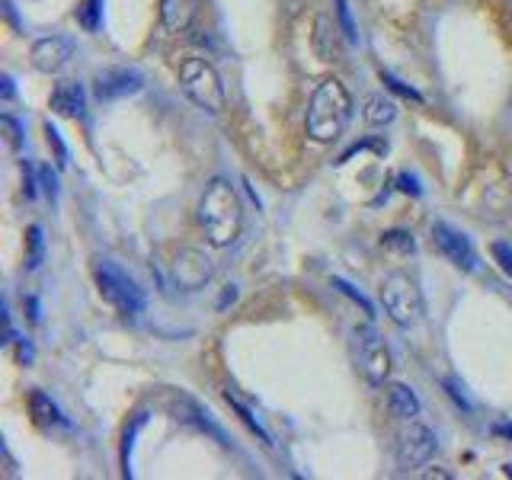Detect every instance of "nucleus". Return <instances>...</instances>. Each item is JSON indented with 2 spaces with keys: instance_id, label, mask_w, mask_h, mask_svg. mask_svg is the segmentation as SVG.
Masks as SVG:
<instances>
[{
  "instance_id": "f257e3e1",
  "label": "nucleus",
  "mask_w": 512,
  "mask_h": 480,
  "mask_svg": "<svg viewBox=\"0 0 512 480\" xmlns=\"http://www.w3.org/2000/svg\"><path fill=\"white\" fill-rule=\"evenodd\" d=\"M199 228L205 231V240L212 247H231L234 240L244 231V205H240L237 189L215 176L205 186L199 199Z\"/></svg>"
},
{
  "instance_id": "f03ea898",
  "label": "nucleus",
  "mask_w": 512,
  "mask_h": 480,
  "mask_svg": "<svg viewBox=\"0 0 512 480\" xmlns=\"http://www.w3.org/2000/svg\"><path fill=\"white\" fill-rule=\"evenodd\" d=\"M349 119H352V96L343 87V80L336 77L320 80L311 93L308 116H304L308 138H314L317 144H330L346 132Z\"/></svg>"
},
{
  "instance_id": "7ed1b4c3",
  "label": "nucleus",
  "mask_w": 512,
  "mask_h": 480,
  "mask_svg": "<svg viewBox=\"0 0 512 480\" xmlns=\"http://www.w3.org/2000/svg\"><path fill=\"white\" fill-rule=\"evenodd\" d=\"M381 304H384V314H388L397 327H416L426 314V301L423 292L416 288V282L404 272H388L381 279Z\"/></svg>"
},
{
  "instance_id": "20e7f679",
  "label": "nucleus",
  "mask_w": 512,
  "mask_h": 480,
  "mask_svg": "<svg viewBox=\"0 0 512 480\" xmlns=\"http://www.w3.org/2000/svg\"><path fill=\"white\" fill-rule=\"evenodd\" d=\"M180 87L199 109H205V112H221L224 109L221 74L205 58H186L180 64Z\"/></svg>"
},
{
  "instance_id": "39448f33",
  "label": "nucleus",
  "mask_w": 512,
  "mask_h": 480,
  "mask_svg": "<svg viewBox=\"0 0 512 480\" xmlns=\"http://www.w3.org/2000/svg\"><path fill=\"white\" fill-rule=\"evenodd\" d=\"M93 279L100 288L103 301H109L119 314H141L144 311V292L128 279L125 272L109 260H93Z\"/></svg>"
},
{
  "instance_id": "423d86ee",
  "label": "nucleus",
  "mask_w": 512,
  "mask_h": 480,
  "mask_svg": "<svg viewBox=\"0 0 512 480\" xmlns=\"http://www.w3.org/2000/svg\"><path fill=\"white\" fill-rule=\"evenodd\" d=\"M352 356L368 384H384L391 375V352L372 327L352 330Z\"/></svg>"
},
{
  "instance_id": "0eeeda50",
  "label": "nucleus",
  "mask_w": 512,
  "mask_h": 480,
  "mask_svg": "<svg viewBox=\"0 0 512 480\" xmlns=\"http://www.w3.org/2000/svg\"><path fill=\"white\" fill-rule=\"evenodd\" d=\"M170 276H173V285L183 288V292H199V288H205L215 279V260L196 247H183L173 253Z\"/></svg>"
},
{
  "instance_id": "6e6552de",
  "label": "nucleus",
  "mask_w": 512,
  "mask_h": 480,
  "mask_svg": "<svg viewBox=\"0 0 512 480\" xmlns=\"http://www.w3.org/2000/svg\"><path fill=\"white\" fill-rule=\"evenodd\" d=\"M436 432L429 426H423L420 420H407L404 429H400L397 436V464L400 468H423V464L436 455Z\"/></svg>"
},
{
  "instance_id": "1a4fd4ad",
  "label": "nucleus",
  "mask_w": 512,
  "mask_h": 480,
  "mask_svg": "<svg viewBox=\"0 0 512 480\" xmlns=\"http://www.w3.org/2000/svg\"><path fill=\"white\" fill-rule=\"evenodd\" d=\"M432 244H436L445 260L452 263V266H458L461 272H477V250H474V244L461 231H455L448 221L432 224Z\"/></svg>"
},
{
  "instance_id": "9d476101",
  "label": "nucleus",
  "mask_w": 512,
  "mask_h": 480,
  "mask_svg": "<svg viewBox=\"0 0 512 480\" xmlns=\"http://www.w3.org/2000/svg\"><path fill=\"white\" fill-rule=\"evenodd\" d=\"M144 87V77L135 68H106L96 74L93 80V93L96 100H122V96H132Z\"/></svg>"
},
{
  "instance_id": "9b49d317",
  "label": "nucleus",
  "mask_w": 512,
  "mask_h": 480,
  "mask_svg": "<svg viewBox=\"0 0 512 480\" xmlns=\"http://www.w3.org/2000/svg\"><path fill=\"white\" fill-rule=\"evenodd\" d=\"M32 68L42 71V74H58L68 68V61L74 58V42L64 39V36H48V39H39L32 45Z\"/></svg>"
},
{
  "instance_id": "f8f14e48",
  "label": "nucleus",
  "mask_w": 512,
  "mask_h": 480,
  "mask_svg": "<svg viewBox=\"0 0 512 480\" xmlns=\"http://www.w3.org/2000/svg\"><path fill=\"white\" fill-rule=\"evenodd\" d=\"M87 109V93L77 80H61V84L52 90V112L64 119H80Z\"/></svg>"
},
{
  "instance_id": "ddd939ff",
  "label": "nucleus",
  "mask_w": 512,
  "mask_h": 480,
  "mask_svg": "<svg viewBox=\"0 0 512 480\" xmlns=\"http://www.w3.org/2000/svg\"><path fill=\"white\" fill-rule=\"evenodd\" d=\"M176 420H180V423H189V426H196L199 432H208V436H212V439H215L218 445H224V448L231 445L228 436L221 432V426H218V423L212 420V416H208L192 397H180V407H176Z\"/></svg>"
},
{
  "instance_id": "4468645a",
  "label": "nucleus",
  "mask_w": 512,
  "mask_h": 480,
  "mask_svg": "<svg viewBox=\"0 0 512 480\" xmlns=\"http://www.w3.org/2000/svg\"><path fill=\"white\" fill-rule=\"evenodd\" d=\"M199 13V0H160V23L167 32H186Z\"/></svg>"
},
{
  "instance_id": "2eb2a0df",
  "label": "nucleus",
  "mask_w": 512,
  "mask_h": 480,
  "mask_svg": "<svg viewBox=\"0 0 512 480\" xmlns=\"http://www.w3.org/2000/svg\"><path fill=\"white\" fill-rule=\"evenodd\" d=\"M384 391H388V410H391V416H397L400 423L416 420V416H420V397H416V391L410 388V384L394 381Z\"/></svg>"
},
{
  "instance_id": "dca6fc26",
  "label": "nucleus",
  "mask_w": 512,
  "mask_h": 480,
  "mask_svg": "<svg viewBox=\"0 0 512 480\" xmlns=\"http://www.w3.org/2000/svg\"><path fill=\"white\" fill-rule=\"evenodd\" d=\"M362 116L372 128H384V125H391L397 119V103L391 100V96L375 93V96H368V100H365Z\"/></svg>"
},
{
  "instance_id": "f3484780",
  "label": "nucleus",
  "mask_w": 512,
  "mask_h": 480,
  "mask_svg": "<svg viewBox=\"0 0 512 480\" xmlns=\"http://www.w3.org/2000/svg\"><path fill=\"white\" fill-rule=\"evenodd\" d=\"M29 410H32V420L42 429H52V426H68V420L61 416V410L52 404V397L42 394V391H32L29 394Z\"/></svg>"
},
{
  "instance_id": "a211bd4d",
  "label": "nucleus",
  "mask_w": 512,
  "mask_h": 480,
  "mask_svg": "<svg viewBox=\"0 0 512 480\" xmlns=\"http://www.w3.org/2000/svg\"><path fill=\"white\" fill-rule=\"evenodd\" d=\"M336 26L330 23V16H317L314 23V52L320 55V61H333V48L327 45L333 39Z\"/></svg>"
},
{
  "instance_id": "6ab92c4d",
  "label": "nucleus",
  "mask_w": 512,
  "mask_h": 480,
  "mask_svg": "<svg viewBox=\"0 0 512 480\" xmlns=\"http://www.w3.org/2000/svg\"><path fill=\"white\" fill-rule=\"evenodd\" d=\"M224 397H228V404H231V407L237 410V416H240V420H244V426H247V429L253 432V436H260V442H263V445L269 448V445H272V439H269V432H266V429L260 426V420H256V416H253V413H250V410H247L244 404H240V400H237V397H234L231 391L224 394Z\"/></svg>"
},
{
  "instance_id": "aec40b11",
  "label": "nucleus",
  "mask_w": 512,
  "mask_h": 480,
  "mask_svg": "<svg viewBox=\"0 0 512 480\" xmlns=\"http://www.w3.org/2000/svg\"><path fill=\"white\" fill-rule=\"evenodd\" d=\"M42 132H45L48 148L55 151V164H58V170H64V167H68V160H71V154H68V144H64L61 132H58V128H55L52 122H42Z\"/></svg>"
},
{
  "instance_id": "412c9836",
  "label": "nucleus",
  "mask_w": 512,
  "mask_h": 480,
  "mask_svg": "<svg viewBox=\"0 0 512 480\" xmlns=\"http://www.w3.org/2000/svg\"><path fill=\"white\" fill-rule=\"evenodd\" d=\"M100 20H103V0H84L77 10V23L87 32H96L100 29Z\"/></svg>"
},
{
  "instance_id": "4be33fe9",
  "label": "nucleus",
  "mask_w": 512,
  "mask_h": 480,
  "mask_svg": "<svg viewBox=\"0 0 512 480\" xmlns=\"http://www.w3.org/2000/svg\"><path fill=\"white\" fill-rule=\"evenodd\" d=\"M141 426H144V413H135L132 426H125V436H122V471H125V477H132V439Z\"/></svg>"
},
{
  "instance_id": "5701e85b",
  "label": "nucleus",
  "mask_w": 512,
  "mask_h": 480,
  "mask_svg": "<svg viewBox=\"0 0 512 480\" xmlns=\"http://www.w3.org/2000/svg\"><path fill=\"white\" fill-rule=\"evenodd\" d=\"M381 247L391 250V253H413L416 250V240L407 231H384L381 234Z\"/></svg>"
},
{
  "instance_id": "b1692460",
  "label": "nucleus",
  "mask_w": 512,
  "mask_h": 480,
  "mask_svg": "<svg viewBox=\"0 0 512 480\" xmlns=\"http://www.w3.org/2000/svg\"><path fill=\"white\" fill-rule=\"evenodd\" d=\"M336 23H340V32L349 45L359 42V32H356V23H352V10H349V0H336Z\"/></svg>"
},
{
  "instance_id": "393cba45",
  "label": "nucleus",
  "mask_w": 512,
  "mask_h": 480,
  "mask_svg": "<svg viewBox=\"0 0 512 480\" xmlns=\"http://www.w3.org/2000/svg\"><path fill=\"white\" fill-rule=\"evenodd\" d=\"M26 247H29L26 269H39V263H42V228L39 224H32V228L26 231Z\"/></svg>"
},
{
  "instance_id": "a878e982",
  "label": "nucleus",
  "mask_w": 512,
  "mask_h": 480,
  "mask_svg": "<svg viewBox=\"0 0 512 480\" xmlns=\"http://www.w3.org/2000/svg\"><path fill=\"white\" fill-rule=\"evenodd\" d=\"M381 84L384 87H388L391 93H397V96H404V100H413V103H423V96L420 93H416L413 87H407L404 84V80H397L391 71H381Z\"/></svg>"
},
{
  "instance_id": "bb28decb",
  "label": "nucleus",
  "mask_w": 512,
  "mask_h": 480,
  "mask_svg": "<svg viewBox=\"0 0 512 480\" xmlns=\"http://www.w3.org/2000/svg\"><path fill=\"white\" fill-rule=\"evenodd\" d=\"M330 285H333V288H336V292H340V295H346L349 301H356V304H359V308H362V311H365L368 317H375V308H372V304H368V298H365L362 292H356V288H352V285H349L346 279H333Z\"/></svg>"
},
{
  "instance_id": "cd10ccee",
  "label": "nucleus",
  "mask_w": 512,
  "mask_h": 480,
  "mask_svg": "<svg viewBox=\"0 0 512 480\" xmlns=\"http://www.w3.org/2000/svg\"><path fill=\"white\" fill-rule=\"evenodd\" d=\"M0 132H4V138H7V144H10L13 151L23 148V128H20V122H16L13 116H0Z\"/></svg>"
},
{
  "instance_id": "c85d7f7f",
  "label": "nucleus",
  "mask_w": 512,
  "mask_h": 480,
  "mask_svg": "<svg viewBox=\"0 0 512 480\" xmlns=\"http://www.w3.org/2000/svg\"><path fill=\"white\" fill-rule=\"evenodd\" d=\"M490 253H493V260L500 263V269H503L506 276L512 279V247H509V244H503V240H496V244L490 247Z\"/></svg>"
},
{
  "instance_id": "c756f323",
  "label": "nucleus",
  "mask_w": 512,
  "mask_h": 480,
  "mask_svg": "<svg viewBox=\"0 0 512 480\" xmlns=\"http://www.w3.org/2000/svg\"><path fill=\"white\" fill-rule=\"evenodd\" d=\"M397 189L407 192V196H423L420 180H416V176H410V173H397Z\"/></svg>"
},
{
  "instance_id": "7c9ffc66",
  "label": "nucleus",
  "mask_w": 512,
  "mask_h": 480,
  "mask_svg": "<svg viewBox=\"0 0 512 480\" xmlns=\"http://www.w3.org/2000/svg\"><path fill=\"white\" fill-rule=\"evenodd\" d=\"M442 384H445V391H448V397H452V400H455V404H458L461 410H471V400H468V397H464V391L458 388V381H452V378H445Z\"/></svg>"
},
{
  "instance_id": "2f4dec72",
  "label": "nucleus",
  "mask_w": 512,
  "mask_h": 480,
  "mask_svg": "<svg viewBox=\"0 0 512 480\" xmlns=\"http://www.w3.org/2000/svg\"><path fill=\"white\" fill-rule=\"evenodd\" d=\"M39 180H42V186H45V192H48V199H55V196H58V180H55L52 167H39Z\"/></svg>"
},
{
  "instance_id": "473e14b6",
  "label": "nucleus",
  "mask_w": 512,
  "mask_h": 480,
  "mask_svg": "<svg viewBox=\"0 0 512 480\" xmlns=\"http://www.w3.org/2000/svg\"><path fill=\"white\" fill-rule=\"evenodd\" d=\"M32 356H36V352H32V343L29 340H16V359H20L23 365H29Z\"/></svg>"
},
{
  "instance_id": "72a5a7b5",
  "label": "nucleus",
  "mask_w": 512,
  "mask_h": 480,
  "mask_svg": "<svg viewBox=\"0 0 512 480\" xmlns=\"http://www.w3.org/2000/svg\"><path fill=\"white\" fill-rule=\"evenodd\" d=\"M23 311L29 314V320H32V324H39V320H42V314H39V301L36 298H23Z\"/></svg>"
},
{
  "instance_id": "f704fd0d",
  "label": "nucleus",
  "mask_w": 512,
  "mask_h": 480,
  "mask_svg": "<svg viewBox=\"0 0 512 480\" xmlns=\"http://www.w3.org/2000/svg\"><path fill=\"white\" fill-rule=\"evenodd\" d=\"M23 189H26V199H36V176H32L29 167L23 170Z\"/></svg>"
},
{
  "instance_id": "c9c22d12",
  "label": "nucleus",
  "mask_w": 512,
  "mask_h": 480,
  "mask_svg": "<svg viewBox=\"0 0 512 480\" xmlns=\"http://www.w3.org/2000/svg\"><path fill=\"white\" fill-rule=\"evenodd\" d=\"M493 436H500V439H512V423H493Z\"/></svg>"
},
{
  "instance_id": "e433bc0d",
  "label": "nucleus",
  "mask_w": 512,
  "mask_h": 480,
  "mask_svg": "<svg viewBox=\"0 0 512 480\" xmlns=\"http://www.w3.org/2000/svg\"><path fill=\"white\" fill-rule=\"evenodd\" d=\"M234 298H237V288H234V285H228V288H224L221 301H218V308H224V304H228V301H234Z\"/></svg>"
},
{
  "instance_id": "4c0bfd02",
  "label": "nucleus",
  "mask_w": 512,
  "mask_h": 480,
  "mask_svg": "<svg viewBox=\"0 0 512 480\" xmlns=\"http://www.w3.org/2000/svg\"><path fill=\"white\" fill-rule=\"evenodd\" d=\"M0 84H4V100H13V77L4 74V80H0Z\"/></svg>"
},
{
  "instance_id": "58836bf2",
  "label": "nucleus",
  "mask_w": 512,
  "mask_h": 480,
  "mask_svg": "<svg viewBox=\"0 0 512 480\" xmlns=\"http://www.w3.org/2000/svg\"><path fill=\"white\" fill-rule=\"evenodd\" d=\"M423 477H442V480H448L452 474H445V471H423Z\"/></svg>"
},
{
  "instance_id": "ea45409f",
  "label": "nucleus",
  "mask_w": 512,
  "mask_h": 480,
  "mask_svg": "<svg viewBox=\"0 0 512 480\" xmlns=\"http://www.w3.org/2000/svg\"><path fill=\"white\" fill-rule=\"evenodd\" d=\"M503 474H506V477H512V464H503Z\"/></svg>"
}]
</instances>
